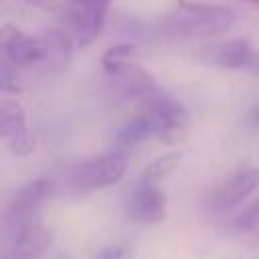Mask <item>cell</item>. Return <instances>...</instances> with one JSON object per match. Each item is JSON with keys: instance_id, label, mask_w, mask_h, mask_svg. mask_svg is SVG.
<instances>
[{"instance_id": "1", "label": "cell", "mask_w": 259, "mask_h": 259, "mask_svg": "<svg viewBox=\"0 0 259 259\" xmlns=\"http://www.w3.org/2000/svg\"><path fill=\"white\" fill-rule=\"evenodd\" d=\"M235 22L233 10L219 4L176 0L172 12H168L156 30L164 38L172 40H198V38H214L225 34Z\"/></svg>"}, {"instance_id": "2", "label": "cell", "mask_w": 259, "mask_h": 259, "mask_svg": "<svg viewBox=\"0 0 259 259\" xmlns=\"http://www.w3.org/2000/svg\"><path fill=\"white\" fill-rule=\"evenodd\" d=\"M127 170V158L121 152H105L81 162L73 174V182L79 190H95L117 184Z\"/></svg>"}, {"instance_id": "3", "label": "cell", "mask_w": 259, "mask_h": 259, "mask_svg": "<svg viewBox=\"0 0 259 259\" xmlns=\"http://www.w3.org/2000/svg\"><path fill=\"white\" fill-rule=\"evenodd\" d=\"M111 0H67L65 12L77 45H91L103 30Z\"/></svg>"}, {"instance_id": "4", "label": "cell", "mask_w": 259, "mask_h": 259, "mask_svg": "<svg viewBox=\"0 0 259 259\" xmlns=\"http://www.w3.org/2000/svg\"><path fill=\"white\" fill-rule=\"evenodd\" d=\"M125 217L140 225H154L166 219V194L158 182L140 176L125 200Z\"/></svg>"}, {"instance_id": "5", "label": "cell", "mask_w": 259, "mask_h": 259, "mask_svg": "<svg viewBox=\"0 0 259 259\" xmlns=\"http://www.w3.org/2000/svg\"><path fill=\"white\" fill-rule=\"evenodd\" d=\"M259 188V168H243L210 192L206 202L212 212H229L245 202Z\"/></svg>"}, {"instance_id": "6", "label": "cell", "mask_w": 259, "mask_h": 259, "mask_svg": "<svg viewBox=\"0 0 259 259\" xmlns=\"http://www.w3.org/2000/svg\"><path fill=\"white\" fill-rule=\"evenodd\" d=\"M49 194H51V180L49 178L40 176V178H34L30 182L22 184L8 206V219L6 221H8L10 231L38 221V210H40L42 202L49 198Z\"/></svg>"}, {"instance_id": "7", "label": "cell", "mask_w": 259, "mask_h": 259, "mask_svg": "<svg viewBox=\"0 0 259 259\" xmlns=\"http://www.w3.org/2000/svg\"><path fill=\"white\" fill-rule=\"evenodd\" d=\"M0 36H2L4 61H8L12 67H30L47 59V49L42 38L30 36L10 22L2 24Z\"/></svg>"}, {"instance_id": "8", "label": "cell", "mask_w": 259, "mask_h": 259, "mask_svg": "<svg viewBox=\"0 0 259 259\" xmlns=\"http://www.w3.org/2000/svg\"><path fill=\"white\" fill-rule=\"evenodd\" d=\"M0 130L8 148L16 156H26L34 148V140L26 125V113L14 99L4 97L0 101Z\"/></svg>"}, {"instance_id": "9", "label": "cell", "mask_w": 259, "mask_h": 259, "mask_svg": "<svg viewBox=\"0 0 259 259\" xmlns=\"http://www.w3.org/2000/svg\"><path fill=\"white\" fill-rule=\"evenodd\" d=\"M253 45L247 38H229L221 42H212L208 47H202L196 53V59L221 67V69H235V71H247V65L253 57Z\"/></svg>"}, {"instance_id": "10", "label": "cell", "mask_w": 259, "mask_h": 259, "mask_svg": "<svg viewBox=\"0 0 259 259\" xmlns=\"http://www.w3.org/2000/svg\"><path fill=\"white\" fill-rule=\"evenodd\" d=\"M146 109H150L156 119L160 121V140H174V136L178 132H182L184 127H188L190 123V113L188 109L174 97H170L168 93H160V89L156 93H152L150 97H146Z\"/></svg>"}, {"instance_id": "11", "label": "cell", "mask_w": 259, "mask_h": 259, "mask_svg": "<svg viewBox=\"0 0 259 259\" xmlns=\"http://www.w3.org/2000/svg\"><path fill=\"white\" fill-rule=\"evenodd\" d=\"M109 77H111V91L121 101L136 99V97H150L152 93L158 91L156 77L134 61L125 65L119 73Z\"/></svg>"}, {"instance_id": "12", "label": "cell", "mask_w": 259, "mask_h": 259, "mask_svg": "<svg viewBox=\"0 0 259 259\" xmlns=\"http://www.w3.org/2000/svg\"><path fill=\"white\" fill-rule=\"evenodd\" d=\"M12 235V255L14 259H36L40 257L51 245H53V231L45 227L40 221L22 225L14 231Z\"/></svg>"}, {"instance_id": "13", "label": "cell", "mask_w": 259, "mask_h": 259, "mask_svg": "<svg viewBox=\"0 0 259 259\" xmlns=\"http://www.w3.org/2000/svg\"><path fill=\"white\" fill-rule=\"evenodd\" d=\"M154 136L160 138V121L156 119V115L150 109L144 107L136 117H132L117 130L115 144L119 148H134Z\"/></svg>"}, {"instance_id": "14", "label": "cell", "mask_w": 259, "mask_h": 259, "mask_svg": "<svg viewBox=\"0 0 259 259\" xmlns=\"http://www.w3.org/2000/svg\"><path fill=\"white\" fill-rule=\"evenodd\" d=\"M73 34L65 32V30H49L42 34V42L47 49V59L45 63H49V67H53L55 71H63L69 67L71 63V55H73Z\"/></svg>"}, {"instance_id": "15", "label": "cell", "mask_w": 259, "mask_h": 259, "mask_svg": "<svg viewBox=\"0 0 259 259\" xmlns=\"http://www.w3.org/2000/svg\"><path fill=\"white\" fill-rule=\"evenodd\" d=\"M138 53V45L134 40H127V42H119V45H113L109 47L103 55H101V67L107 75H115L119 73L125 65H130L134 61Z\"/></svg>"}, {"instance_id": "16", "label": "cell", "mask_w": 259, "mask_h": 259, "mask_svg": "<svg viewBox=\"0 0 259 259\" xmlns=\"http://www.w3.org/2000/svg\"><path fill=\"white\" fill-rule=\"evenodd\" d=\"M182 162V152H168V154H162L158 156L156 160H152L144 172H142V178L146 180H152V182H160L162 178H166L168 174H172L178 164Z\"/></svg>"}, {"instance_id": "17", "label": "cell", "mask_w": 259, "mask_h": 259, "mask_svg": "<svg viewBox=\"0 0 259 259\" xmlns=\"http://www.w3.org/2000/svg\"><path fill=\"white\" fill-rule=\"evenodd\" d=\"M231 229L239 235H259V198L249 202L231 221Z\"/></svg>"}, {"instance_id": "18", "label": "cell", "mask_w": 259, "mask_h": 259, "mask_svg": "<svg viewBox=\"0 0 259 259\" xmlns=\"http://www.w3.org/2000/svg\"><path fill=\"white\" fill-rule=\"evenodd\" d=\"M95 259H134V249L130 245H107L101 247L95 255Z\"/></svg>"}, {"instance_id": "19", "label": "cell", "mask_w": 259, "mask_h": 259, "mask_svg": "<svg viewBox=\"0 0 259 259\" xmlns=\"http://www.w3.org/2000/svg\"><path fill=\"white\" fill-rule=\"evenodd\" d=\"M247 71L253 73V75H259V49L253 51V57H251V61L247 65Z\"/></svg>"}, {"instance_id": "20", "label": "cell", "mask_w": 259, "mask_h": 259, "mask_svg": "<svg viewBox=\"0 0 259 259\" xmlns=\"http://www.w3.org/2000/svg\"><path fill=\"white\" fill-rule=\"evenodd\" d=\"M249 119H251V123H253V125H257V127H259V105H255V107L251 109Z\"/></svg>"}, {"instance_id": "21", "label": "cell", "mask_w": 259, "mask_h": 259, "mask_svg": "<svg viewBox=\"0 0 259 259\" xmlns=\"http://www.w3.org/2000/svg\"><path fill=\"white\" fill-rule=\"evenodd\" d=\"M243 2H249V4H257L259 6V0H243Z\"/></svg>"}]
</instances>
